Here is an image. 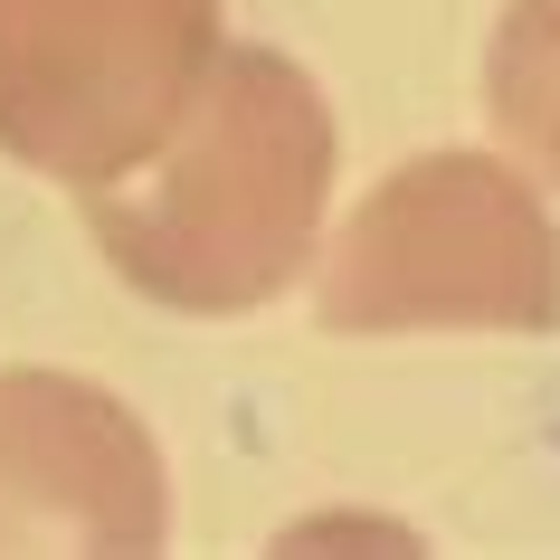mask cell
<instances>
[{
  "mask_svg": "<svg viewBox=\"0 0 560 560\" xmlns=\"http://www.w3.org/2000/svg\"><path fill=\"white\" fill-rule=\"evenodd\" d=\"M162 446L115 389L0 371V551H162Z\"/></svg>",
  "mask_w": 560,
  "mask_h": 560,
  "instance_id": "277c9868",
  "label": "cell"
},
{
  "mask_svg": "<svg viewBox=\"0 0 560 560\" xmlns=\"http://www.w3.org/2000/svg\"><path fill=\"white\" fill-rule=\"evenodd\" d=\"M324 332H551L560 229L494 152H418L342 219Z\"/></svg>",
  "mask_w": 560,
  "mask_h": 560,
  "instance_id": "7a4b0ae2",
  "label": "cell"
},
{
  "mask_svg": "<svg viewBox=\"0 0 560 560\" xmlns=\"http://www.w3.org/2000/svg\"><path fill=\"white\" fill-rule=\"evenodd\" d=\"M219 58V0H0V152L67 190L133 172Z\"/></svg>",
  "mask_w": 560,
  "mask_h": 560,
  "instance_id": "3957f363",
  "label": "cell"
},
{
  "mask_svg": "<svg viewBox=\"0 0 560 560\" xmlns=\"http://www.w3.org/2000/svg\"><path fill=\"white\" fill-rule=\"evenodd\" d=\"M314 541H381V551H418V532H399V523H295L285 532V551H314Z\"/></svg>",
  "mask_w": 560,
  "mask_h": 560,
  "instance_id": "8992f818",
  "label": "cell"
},
{
  "mask_svg": "<svg viewBox=\"0 0 560 560\" xmlns=\"http://www.w3.org/2000/svg\"><path fill=\"white\" fill-rule=\"evenodd\" d=\"M324 200V86L276 48H219L172 133L86 190V229L133 295L172 314H257L304 276Z\"/></svg>",
  "mask_w": 560,
  "mask_h": 560,
  "instance_id": "6da1fadb",
  "label": "cell"
},
{
  "mask_svg": "<svg viewBox=\"0 0 560 560\" xmlns=\"http://www.w3.org/2000/svg\"><path fill=\"white\" fill-rule=\"evenodd\" d=\"M485 115L560 190V0H513L485 48Z\"/></svg>",
  "mask_w": 560,
  "mask_h": 560,
  "instance_id": "5b68a950",
  "label": "cell"
}]
</instances>
